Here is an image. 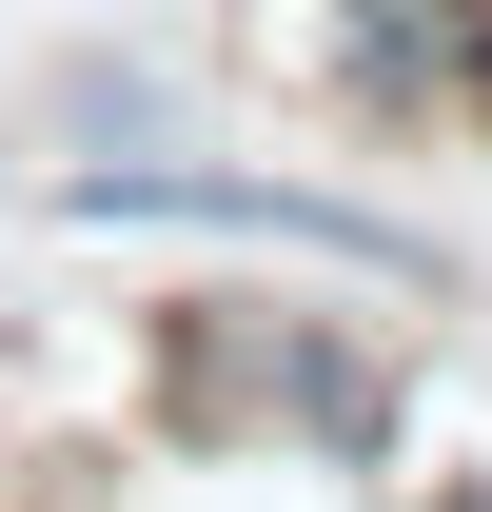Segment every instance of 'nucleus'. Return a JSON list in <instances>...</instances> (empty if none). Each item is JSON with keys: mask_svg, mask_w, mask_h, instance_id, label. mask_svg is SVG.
Masks as SVG:
<instances>
[{"mask_svg": "<svg viewBox=\"0 0 492 512\" xmlns=\"http://www.w3.org/2000/svg\"><path fill=\"white\" fill-rule=\"evenodd\" d=\"M433 512H492V473H453V493H433Z\"/></svg>", "mask_w": 492, "mask_h": 512, "instance_id": "obj_4", "label": "nucleus"}, {"mask_svg": "<svg viewBox=\"0 0 492 512\" xmlns=\"http://www.w3.org/2000/svg\"><path fill=\"white\" fill-rule=\"evenodd\" d=\"M315 60L394 138H492V0H315Z\"/></svg>", "mask_w": 492, "mask_h": 512, "instance_id": "obj_3", "label": "nucleus"}, {"mask_svg": "<svg viewBox=\"0 0 492 512\" xmlns=\"http://www.w3.org/2000/svg\"><path fill=\"white\" fill-rule=\"evenodd\" d=\"M79 237H237V256H335L374 296H453V237L433 217H374L335 178H256V158H178V138H119V158H60Z\"/></svg>", "mask_w": 492, "mask_h": 512, "instance_id": "obj_1", "label": "nucleus"}, {"mask_svg": "<svg viewBox=\"0 0 492 512\" xmlns=\"http://www.w3.org/2000/svg\"><path fill=\"white\" fill-rule=\"evenodd\" d=\"M158 414L178 434H276V453H394V355L335 316H178L158 335Z\"/></svg>", "mask_w": 492, "mask_h": 512, "instance_id": "obj_2", "label": "nucleus"}]
</instances>
